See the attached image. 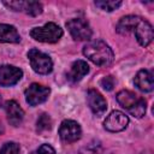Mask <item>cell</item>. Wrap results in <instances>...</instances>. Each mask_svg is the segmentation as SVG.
<instances>
[{
	"mask_svg": "<svg viewBox=\"0 0 154 154\" xmlns=\"http://www.w3.org/2000/svg\"><path fill=\"white\" fill-rule=\"evenodd\" d=\"M83 54L87 57V59L99 66H108L113 63L114 59V54L111 47L101 40L89 41L83 47Z\"/></svg>",
	"mask_w": 154,
	"mask_h": 154,
	"instance_id": "1",
	"label": "cell"
},
{
	"mask_svg": "<svg viewBox=\"0 0 154 154\" xmlns=\"http://www.w3.org/2000/svg\"><path fill=\"white\" fill-rule=\"evenodd\" d=\"M117 101L123 108H125L131 116L136 118H142L146 114V109H147L146 100L138 96L137 94H135L134 91L120 90L117 94Z\"/></svg>",
	"mask_w": 154,
	"mask_h": 154,
	"instance_id": "2",
	"label": "cell"
},
{
	"mask_svg": "<svg viewBox=\"0 0 154 154\" xmlns=\"http://www.w3.org/2000/svg\"><path fill=\"white\" fill-rule=\"evenodd\" d=\"M30 36L40 42L46 43H55L63 36V29L55 23H47L43 26L34 28L30 31Z\"/></svg>",
	"mask_w": 154,
	"mask_h": 154,
	"instance_id": "3",
	"label": "cell"
},
{
	"mask_svg": "<svg viewBox=\"0 0 154 154\" xmlns=\"http://www.w3.org/2000/svg\"><path fill=\"white\" fill-rule=\"evenodd\" d=\"M28 58L32 70L40 75H48L53 70V61L48 54L38 51V49H30L28 52Z\"/></svg>",
	"mask_w": 154,
	"mask_h": 154,
	"instance_id": "4",
	"label": "cell"
},
{
	"mask_svg": "<svg viewBox=\"0 0 154 154\" xmlns=\"http://www.w3.org/2000/svg\"><path fill=\"white\" fill-rule=\"evenodd\" d=\"M66 28L70 35L77 41H88L93 35V31L89 24L81 18H72L67 20Z\"/></svg>",
	"mask_w": 154,
	"mask_h": 154,
	"instance_id": "5",
	"label": "cell"
},
{
	"mask_svg": "<svg viewBox=\"0 0 154 154\" xmlns=\"http://www.w3.org/2000/svg\"><path fill=\"white\" fill-rule=\"evenodd\" d=\"M49 93H51V89L48 87L32 83L25 90V100L30 106H36L45 102L48 99Z\"/></svg>",
	"mask_w": 154,
	"mask_h": 154,
	"instance_id": "6",
	"label": "cell"
},
{
	"mask_svg": "<svg viewBox=\"0 0 154 154\" xmlns=\"http://www.w3.org/2000/svg\"><path fill=\"white\" fill-rule=\"evenodd\" d=\"M81 135H82V129L77 122L67 119L60 124L59 136L64 142H66V143L76 142L77 140L81 138Z\"/></svg>",
	"mask_w": 154,
	"mask_h": 154,
	"instance_id": "7",
	"label": "cell"
},
{
	"mask_svg": "<svg viewBox=\"0 0 154 154\" xmlns=\"http://www.w3.org/2000/svg\"><path fill=\"white\" fill-rule=\"evenodd\" d=\"M129 124V118L120 111H113L103 122V126L107 131L118 132L124 130Z\"/></svg>",
	"mask_w": 154,
	"mask_h": 154,
	"instance_id": "8",
	"label": "cell"
},
{
	"mask_svg": "<svg viewBox=\"0 0 154 154\" xmlns=\"http://www.w3.org/2000/svg\"><path fill=\"white\" fill-rule=\"evenodd\" d=\"M23 71L13 65H1L0 66V85L11 87L20 81Z\"/></svg>",
	"mask_w": 154,
	"mask_h": 154,
	"instance_id": "9",
	"label": "cell"
},
{
	"mask_svg": "<svg viewBox=\"0 0 154 154\" xmlns=\"http://www.w3.org/2000/svg\"><path fill=\"white\" fill-rule=\"evenodd\" d=\"M4 5L13 11H20L30 16H38L42 12V4L37 1H4Z\"/></svg>",
	"mask_w": 154,
	"mask_h": 154,
	"instance_id": "10",
	"label": "cell"
},
{
	"mask_svg": "<svg viewBox=\"0 0 154 154\" xmlns=\"http://www.w3.org/2000/svg\"><path fill=\"white\" fill-rule=\"evenodd\" d=\"M136 40L138 41V43L143 47H147L154 37V32H153V26L148 20H144L141 18V20L137 23L136 28L134 29Z\"/></svg>",
	"mask_w": 154,
	"mask_h": 154,
	"instance_id": "11",
	"label": "cell"
},
{
	"mask_svg": "<svg viewBox=\"0 0 154 154\" xmlns=\"http://www.w3.org/2000/svg\"><path fill=\"white\" fill-rule=\"evenodd\" d=\"M87 102H88V106L91 109V112L97 117L102 116L107 109V102H106L105 97L95 89L88 90Z\"/></svg>",
	"mask_w": 154,
	"mask_h": 154,
	"instance_id": "12",
	"label": "cell"
},
{
	"mask_svg": "<svg viewBox=\"0 0 154 154\" xmlns=\"http://www.w3.org/2000/svg\"><path fill=\"white\" fill-rule=\"evenodd\" d=\"M5 111L7 114L8 123L11 125H13V126L20 125V123L23 122V118H24V111L14 100H10V101L5 102Z\"/></svg>",
	"mask_w": 154,
	"mask_h": 154,
	"instance_id": "13",
	"label": "cell"
},
{
	"mask_svg": "<svg viewBox=\"0 0 154 154\" xmlns=\"http://www.w3.org/2000/svg\"><path fill=\"white\" fill-rule=\"evenodd\" d=\"M135 85L144 91V93H149L153 90L154 88V79H153V73L149 70H140L137 72V75L135 76Z\"/></svg>",
	"mask_w": 154,
	"mask_h": 154,
	"instance_id": "14",
	"label": "cell"
},
{
	"mask_svg": "<svg viewBox=\"0 0 154 154\" xmlns=\"http://www.w3.org/2000/svg\"><path fill=\"white\" fill-rule=\"evenodd\" d=\"M89 72V65L84 60H77L71 65V69L67 73V79L71 82L81 81Z\"/></svg>",
	"mask_w": 154,
	"mask_h": 154,
	"instance_id": "15",
	"label": "cell"
},
{
	"mask_svg": "<svg viewBox=\"0 0 154 154\" xmlns=\"http://www.w3.org/2000/svg\"><path fill=\"white\" fill-rule=\"evenodd\" d=\"M19 41H20V36L13 25L0 24V42L17 43Z\"/></svg>",
	"mask_w": 154,
	"mask_h": 154,
	"instance_id": "16",
	"label": "cell"
},
{
	"mask_svg": "<svg viewBox=\"0 0 154 154\" xmlns=\"http://www.w3.org/2000/svg\"><path fill=\"white\" fill-rule=\"evenodd\" d=\"M141 20V17L138 16H125L123 17L118 24H117V31L122 35H128L136 28L137 23Z\"/></svg>",
	"mask_w": 154,
	"mask_h": 154,
	"instance_id": "17",
	"label": "cell"
},
{
	"mask_svg": "<svg viewBox=\"0 0 154 154\" xmlns=\"http://www.w3.org/2000/svg\"><path fill=\"white\" fill-rule=\"evenodd\" d=\"M36 129H37L38 132H43V131L51 130L52 129V119H51V117L48 114H46V113H42L40 116V118L37 119Z\"/></svg>",
	"mask_w": 154,
	"mask_h": 154,
	"instance_id": "18",
	"label": "cell"
},
{
	"mask_svg": "<svg viewBox=\"0 0 154 154\" xmlns=\"http://www.w3.org/2000/svg\"><path fill=\"white\" fill-rule=\"evenodd\" d=\"M95 5L107 12H111L116 8H118L122 5V1H114V0H101V1H95Z\"/></svg>",
	"mask_w": 154,
	"mask_h": 154,
	"instance_id": "19",
	"label": "cell"
},
{
	"mask_svg": "<svg viewBox=\"0 0 154 154\" xmlns=\"http://www.w3.org/2000/svg\"><path fill=\"white\" fill-rule=\"evenodd\" d=\"M0 154H19V146L16 142H7L2 146Z\"/></svg>",
	"mask_w": 154,
	"mask_h": 154,
	"instance_id": "20",
	"label": "cell"
},
{
	"mask_svg": "<svg viewBox=\"0 0 154 154\" xmlns=\"http://www.w3.org/2000/svg\"><path fill=\"white\" fill-rule=\"evenodd\" d=\"M114 83L116 82H114V78L112 76H106L100 81V84L105 90H112L114 87Z\"/></svg>",
	"mask_w": 154,
	"mask_h": 154,
	"instance_id": "21",
	"label": "cell"
},
{
	"mask_svg": "<svg viewBox=\"0 0 154 154\" xmlns=\"http://www.w3.org/2000/svg\"><path fill=\"white\" fill-rule=\"evenodd\" d=\"M37 154H55V150L49 144H42L37 149Z\"/></svg>",
	"mask_w": 154,
	"mask_h": 154,
	"instance_id": "22",
	"label": "cell"
},
{
	"mask_svg": "<svg viewBox=\"0 0 154 154\" xmlns=\"http://www.w3.org/2000/svg\"><path fill=\"white\" fill-rule=\"evenodd\" d=\"M4 130H5V129H4V125H2V124H1V122H0V135L4 132Z\"/></svg>",
	"mask_w": 154,
	"mask_h": 154,
	"instance_id": "23",
	"label": "cell"
},
{
	"mask_svg": "<svg viewBox=\"0 0 154 154\" xmlns=\"http://www.w3.org/2000/svg\"><path fill=\"white\" fill-rule=\"evenodd\" d=\"M142 154H152V152H149V150H146V152H143Z\"/></svg>",
	"mask_w": 154,
	"mask_h": 154,
	"instance_id": "24",
	"label": "cell"
}]
</instances>
